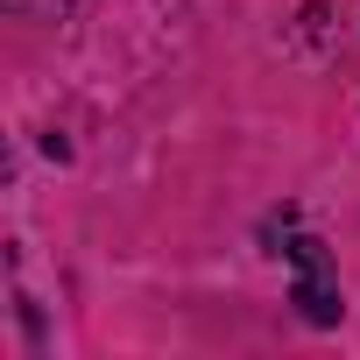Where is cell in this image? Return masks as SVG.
Returning a JSON list of instances; mask_svg holds the SVG:
<instances>
[{"instance_id": "6da1fadb", "label": "cell", "mask_w": 360, "mask_h": 360, "mask_svg": "<svg viewBox=\"0 0 360 360\" xmlns=\"http://www.w3.org/2000/svg\"><path fill=\"white\" fill-rule=\"evenodd\" d=\"M290 262H297V304H304V318L311 325H339V276H332V262H325V248L311 240V233H297L290 248H283Z\"/></svg>"}]
</instances>
